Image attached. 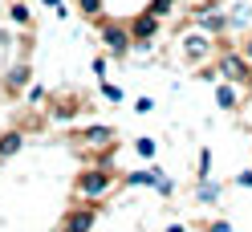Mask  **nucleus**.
I'll return each mask as SVG.
<instances>
[{"label":"nucleus","mask_w":252,"mask_h":232,"mask_svg":"<svg viewBox=\"0 0 252 232\" xmlns=\"http://www.w3.org/2000/svg\"><path fill=\"white\" fill-rule=\"evenodd\" d=\"M118 183H122V179H118L114 167H82L77 179H73V196H77V199H90V204H102Z\"/></svg>","instance_id":"nucleus-1"},{"label":"nucleus","mask_w":252,"mask_h":232,"mask_svg":"<svg viewBox=\"0 0 252 232\" xmlns=\"http://www.w3.org/2000/svg\"><path fill=\"white\" fill-rule=\"evenodd\" d=\"M94 25H98V37H102V45H106V53H114V57H126V53H130L134 37H130V25H126V21L98 17Z\"/></svg>","instance_id":"nucleus-2"},{"label":"nucleus","mask_w":252,"mask_h":232,"mask_svg":"<svg viewBox=\"0 0 252 232\" xmlns=\"http://www.w3.org/2000/svg\"><path fill=\"white\" fill-rule=\"evenodd\" d=\"M126 25H130V37H134V49H147V45L155 41V37H159L163 33V21L159 17H155V12H134V17L130 21H126Z\"/></svg>","instance_id":"nucleus-3"},{"label":"nucleus","mask_w":252,"mask_h":232,"mask_svg":"<svg viewBox=\"0 0 252 232\" xmlns=\"http://www.w3.org/2000/svg\"><path fill=\"white\" fill-rule=\"evenodd\" d=\"M216 69H220V77H228V82H236V86L252 82V66H248V57H244V53L220 49V61H216Z\"/></svg>","instance_id":"nucleus-4"},{"label":"nucleus","mask_w":252,"mask_h":232,"mask_svg":"<svg viewBox=\"0 0 252 232\" xmlns=\"http://www.w3.org/2000/svg\"><path fill=\"white\" fill-rule=\"evenodd\" d=\"M179 49H183V61H187V66H203V61L216 53V37H208V33H199V29H195V33L183 37Z\"/></svg>","instance_id":"nucleus-5"},{"label":"nucleus","mask_w":252,"mask_h":232,"mask_svg":"<svg viewBox=\"0 0 252 232\" xmlns=\"http://www.w3.org/2000/svg\"><path fill=\"white\" fill-rule=\"evenodd\" d=\"M98 220H102V204H77V208H69L65 216H61V228H77V232H90V228H98Z\"/></svg>","instance_id":"nucleus-6"},{"label":"nucleus","mask_w":252,"mask_h":232,"mask_svg":"<svg viewBox=\"0 0 252 232\" xmlns=\"http://www.w3.org/2000/svg\"><path fill=\"white\" fill-rule=\"evenodd\" d=\"M191 25L199 29V33H208V37L232 33V17H228V12H220V8H199L195 17H191Z\"/></svg>","instance_id":"nucleus-7"},{"label":"nucleus","mask_w":252,"mask_h":232,"mask_svg":"<svg viewBox=\"0 0 252 232\" xmlns=\"http://www.w3.org/2000/svg\"><path fill=\"white\" fill-rule=\"evenodd\" d=\"M33 82V66L29 61H17V66H8V73H4V94H25V86Z\"/></svg>","instance_id":"nucleus-8"},{"label":"nucleus","mask_w":252,"mask_h":232,"mask_svg":"<svg viewBox=\"0 0 252 232\" xmlns=\"http://www.w3.org/2000/svg\"><path fill=\"white\" fill-rule=\"evenodd\" d=\"M216 106L220 110H236V106H240V86L228 82V77H220L216 82Z\"/></svg>","instance_id":"nucleus-9"},{"label":"nucleus","mask_w":252,"mask_h":232,"mask_svg":"<svg viewBox=\"0 0 252 232\" xmlns=\"http://www.w3.org/2000/svg\"><path fill=\"white\" fill-rule=\"evenodd\" d=\"M220 196H224V183H216L212 175H208V179H195V204H199V208H212Z\"/></svg>","instance_id":"nucleus-10"},{"label":"nucleus","mask_w":252,"mask_h":232,"mask_svg":"<svg viewBox=\"0 0 252 232\" xmlns=\"http://www.w3.org/2000/svg\"><path fill=\"white\" fill-rule=\"evenodd\" d=\"M25 151V131H0V163Z\"/></svg>","instance_id":"nucleus-11"},{"label":"nucleus","mask_w":252,"mask_h":232,"mask_svg":"<svg viewBox=\"0 0 252 232\" xmlns=\"http://www.w3.org/2000/svg\"><path fill=\"white\" fill-rule=\"evenodd\" d=\"M82 143L86 147H110V143H114V127H102V122H98V127H86L82 131Z\"/></svg>","instance_id":"nucleus-12"},{"label":"nucleus","mask_w":252,"mask_h":232,"mask_svg":"<svg viewBox=\"0 0 252 232\" xmlns=\"http://www.w3.org/2000/svg\"><path fill=\"white\" fill-rule=\"evenodd\" d=\"M155 175H159V167H143V171H130V175H122V183H126V188H151V183H155Z\"/></svg>","instance_id":"nucleus-13"},{"label":"nucleus","mask_w":252,"mask_h":232,"mask_svg":"<svg viewBox=\"0 0 252 232\" xmlns=\"http://www.w3.org/2000/svg\"><path fill=\"white\" fill-rule=\"evenodd\" d=\"M134 155H138V159H155V155H159V143H155L151 134H138L134 138Z\"/></svg>","instance_id":"nucleus-14"},{"label":"nucleus","mask_w":252,"mask_h":232,"mask_svg":"<svg viewBox=\"0 0 252 232\" xmlns=\"http://www.w3.org/2000/svg\"><path fill=\"white\" fill-rule=\"evenodd\" d=\"M77 110H82V106H77V98L57 102V106H53V122H69V118H77Z\"/></svg>","instance_id":"nucleus-15"},{"label":"nucleus","mask_w":252,"mask_h":232,"mask_svg":"<svg viewBox=\"0 0 252 232\" xmlns=\"http://www.w3.org/2000/svg\"><path fill=\"white\" fill-rule=\"evenodd\" d=\"M8 21L21 25V29H29V25H33V8H29V4H12L8 8Z\"/></svg>","instance_id":"nucleus-16"},{"label":"nucleus","mask_w":252,"mask_h":232,"mask_svg":"<svg viewBox=\"0 0 252 232\" xmlns=\"http://www.w3.org/2000/svg\"><path fill=\"white\" fill-rule=\"evenodd\" d=\"M25 102H29V106L49 102V90H45V86H37V82H29V86H25Z\"/></svg>","instance_id":"nucleus-17"},{"label":"nucleus","mask_w":252,"mask_h":232,"mask_svg":"<svg viewBox=\"0 0 252 232\" xmlns=\"http://www.w3.org/2000/svg\"><path fill=\"white\" fill-rule=\"evenodd\" d=\"M151 188L159 192V196H167V199H171V196H175V179H171L163 167H159V175H155V183H151Z\"/></svg>","instance_id":"nucleus-18"},{"label":"nucleus","mask_w":252,"mask_h":232,"mask_svg":"<svg viewBox=\"0 0 252 232\" xmlns=\"http://www.w3.org/2000/svg\"><path fill=\"white\" fill-rule=\"evenodd\" d=\"M102 8H106V0H77V12H82V17H90V21H98Z\"/></svg>","instance_id":"nucleus-19"},{"label":"nucleus","mask_w":252,"mask_h":232,"mask_svg":"<svg viewBox=\"0 0 252 232\" xmlns=\"http://www.w3.org/2000/svg\"><path fill=\"white\" fill-rule=\"evenodd\" d=\"M171 8H175V0H147V12H155L159 21L171 17Z\"/></svg>","instance_id":"nucleus-20"},{"label":"nucleus","mask_w":252,"mask_h":232,"mask_svg":"<svg viewBox=\"0 0 252 232\" xmlns=\"http://www.w3.org/2000/svg\"><path fill=\"white\" fill-rule=\"evenodd\" d=\"M212 175V147H199V171H195V179H208Z\"/></svg>","instance_id":"nucleus-21"},{"label":"nucleus","mask_w":252,"mask_h":232,"mask_svg":"<svg viewBox=\"0 0 252 232\" xmlns=\"http://www.w3.org/2000/svg\"><path fill=\"white\" fill-rule=\"evenodd\" d=\"M98 90H102V98H106V102H122V86H114V82H106V77L98 82Z\"/></svg>","instance_id":"nucleus-22"},{"label":"nucleus","mask_w":252,"mask_h":232,"mask_svg":"<svg viewBox=\"0 0 252 232\" xmlns=\"http://www.w3.org/2000/svg\"><path fill=\"white\" fill-rule=\"evenodd\" d=\"M195 77H199V82H220V69L203 61V66H195Z\"/></svg>","instance_id":"nucleus-23"},{"label":"nucleus","mask_w":252,"mask_h":232,"mask_svg":"<svg viewBox=\"0 0 252 232\" xmlns=\"http://www.w3.org/2000/svg\"><path fill=\"white\" fill-rule=\"evenodd\" d=\"M106 73H110V57H106V53H98V57H94V77L102 82Z\"/></svg>","instance_id":"nucleus-24"},{"label":"nucleus","mask_w":252,"mask_h":232,"mask_svg":"<svg viewBox=\"0 0 252 232\" xmlns=\"http://www.w3.org/2000/svg\"><path fill=\"white\" fill-rule=\"evenodd\" d=\"M232 183H236V188H244V192H252V167H248V171H236Z\"/></svg>","instance_id":"nucleus-25"},{"label":"nucleus","mask_w":252,"mask_h":232,"mask_svg":"<svg viewBox=\"0 0 252 232\" xmlns=\"http://www.w3.org/2000/svg\"><path fill=\"white\" fill-rule=\"evenodd\" d=\"M151 110H155V98H147V94L134 98V114H151Z\"/></svg>","instance_id":"nucleus-26"},{"label":"nucleus","mask_w":252,"mask_h":232,"mask_svg":"<svg viewBox=\"0 0 252 232\" xmlns=\"http://www.w3.org/2000/svg\"><path fill=\"white\" fill-rule=\"evenodd\" d=\"M208 228H212V232H232V220L220 216V220H208Z\"/></svg>","instance_id":"nucleus-27"},{"label":"nucleus","mask_w":252,"mask_h":232,"mask_svg":"<svg viewBox=\"0 0 252 232\" xmlns=\"http://www.w3.org/2000/svg\"><path fill=\"white\" fill-rule=\"evenodd\" d=\"M240 53H244V57H248V66H252V33H248V37H244V41H240Z\"/></svg>","instance_id":"nucleus-28"},{"label":"nucleus","mask_w":252,"mask_h":232,"mask_svg":"<svg viewBox=\"0 0 252 232\" xmlns=\"http://www.w3.org/2000/svg\"><path fill=\"white\" fill-rule=\"evenodd\" d=\"M41 4H49V8H57V4H61V0H41Z\"/></svg>","instance_id":"nucleus-29"}]
</instances>
